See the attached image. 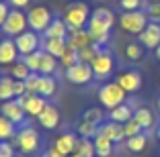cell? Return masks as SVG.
<instances>
[{"instance_id":"obj_1","label":"cell","mask_w":160,"mask_h":157,"mask_svg":"<svg viewBox=\"0 0 160 157\" xmlns=\"http://www.w3.org/2000/svg\"><path fill=\"white\" fill-rule=\"evenodd\" d=\"M115 25V14L113 10L105 8V6H99L94 8L92 14H90V21L86 25V31L90 33V37L97 45L103 47L105 43L109 41V33H111V27Z\"/></svg>"},{"instance_id":"obj_2","label":"cell","mask_w":160,"mask_h":157,"mask_svg":"<svg viewBox=\"0 0 160 157\" xmlns=\"http://www.w3.org/2000/svg\"><path fill=\"white\" fill-rule=\"evenodd\" d=\"M90 8L84 2H70V4L64 8V23L68 25L70 31H78V29H84V25H88L90 21Z\"/></svg>"},{"instance_id":"obj_3","label":"cell","mask_w":160,"mask_h":157,"mask_svg":"<svg viewBox=\"0 0 160 157\" xmlns=\"http://www.w3.org/2000/svg\"><path fill=\"white\" fill-rule=\"evenodd\" d=\"M27 94H39L43 98H52L58 90V82L53 76H43V74H31L25 80Z\"/></svg>"},{"instance_id":"obj_4","label":"cell","mask_w":160,"mask_h":157,"mask_svg":"<svg viewBox=\"0 0 160 157\" xmlns=\"http://www.w3.org/2000/svg\"><path fill=\"white\" fill-rule=\"evenodd\" d=\"M125 98H127V92L117 82H107L99 88V102L103 104V108L113 110V108L125 104Z\"/></svg>"},{"instance_id":"obj_5","label":"cell","mask_w":160,"mask_h":157,"mask_svg":"<svg viewBox=\"0 0 160 157\" xmlns=\"http://www.w3.org/2000/svg\"><path fill=\"white\" fill-rule=\"evenodd\" d=\"M148 23H150V19L142 10H127L119 16V27L125 33H132V35H140L148 27Z\"/></svg>"},{"instance_id":"obj_6","label":"cell","mask_w":160,"mask_h":157,"mask_svg":"<svg viewBox=\"0 0 160 157\" xmlns=\"http://www.w3.org/2000/svg\"><path fill=\"white\" fill-rule=\"evenodd\" d=\"M2 33H4L6 37L14 39V37H19L21 33H25L29 29V21H27V14L23 12V10L19 8H14L8 12V16H6L4 25H2Z\"/></svg>"},{"instance_id":"obj_7","label":"cell","mask_w":160,"mask_h":157,"mask_svg":"<svg viewBox=\"0 0 160 157\" xmlns=\"http://www.w3.org/2000/svg\"><path fill=\"white\" fill-rule=\"evenodd\" d=\"M27 21H29V29L41 35V33H45L49 29L53 16L49 12V8H45V6H33L27 12Z\"/></svg>"},{"instance_id":"obj_8","label":"cell","mask_w":160,"mask_h":157,"mask_svg":"<svg viewBox=\"0 0 160 157\" xmlns=\"http://www.w3.org/2000/svg\"><path fill=\"white\" fill-rule=\"evenodd\" d=\"M14 145H17L23 153H27V155L35 153L39 149V135H37V131H35L33 127L25 125L19 133L14 135Z\"/></svg>"},{"instance_id":"obj_9","label":"cell","mask_w":160,"mask_h":157,"mask_svg":"<svg viewBox=\"0 0 160 157\" xmlns=\"http://www.w3.org/2000/svg\"><path fill=\"white\" fill-rule=\"evenodd\" d=\"M90 67H92L94 78H97V80H107L109 76L113 74V69H115V57H113V53L103 47L101 53L97 55V59L90 63Z\"/></svg>"},{"instance_id":"obj_10","label":"cell","mask_w":160,"mask_h":157,"mask_svg":"<svg viewBox=\"0 0 160 157\" xmlns=\"http://www.w3.org/2000/svg\"><path fill=\"white\" fill-rule=\"evenodd\" d=\"M14 43H17V49H19L21 55H31L35 51L41 49V39H39V33L27 29L25 33H21L19 37H14Z\"/></svg>"},{"instance_id":"obj_11","label":"cell","mask_w":160,"mask_h":157,"mask_svg":"<svg viewBox=\"0 0 160 157\" xmlns=\"http://www.w3.org/2000/svg\"><path fill=\"white\" fill-rule=\"evenodd\" d=\"M92 78H94V72H92V67H90V63L78 61L76 65H72V67L66 69V80L70 84H74V86H84V84L92 82Z\"/></svg>"},{"instance_id":"obj_12","label":"cell","mask_w":160,"mask_h":157,"mask_svg":"<svg viewBox=\"0 0 160 157\" xmlns=\"http://www.w3.org/2000/svg\"><path fill=\"white\" fill-rule=\"evenodd\" d=\"M115 82H117L127 94H133V92H140L144 80H142V74H140V72L129 69V72H121V74L115 78Z\"/></svg>"},{"instance_id":"obj_13","label":"cell","mask_w":160,"mask_h":157,"mask_svg":"<svg viewBox=\"0 0 160 157\" xmlns=\"http://www.w3.org/2000/svg\"><path fill=\"white\" fill-rule=\"evenodd\" d=\"M0 114L6 116L10 122H14V125H21V122L25 120V116H27V112L23 110V104H21L19 98H12V100H8V102H2Z\"/></svg>"},{"instance_id":"obj_14","label":"cell","mask_w":160,"mask_h":157,"mask_svg":"<svg viewBox=\"0 0 160 157\" xmlns=\"http://www.w3.org/2000/svg\"><path fill=\"white\" fill-rule=\"evenodd\" d=\"M19 100H21V104H23V110L27 112L29 116H35V118H37V116L43 112V108L47 106L45 98L39 96V94H25V96H21Z\"/></svg>"},{"instance_id":"obj_15","label":"cell","mask_w":160,"mask_h":157,"mask_svg":"<svg viewBox=\"0 0 160 157\" xmlns=\"http://www.w3.org/2000/svg\"><path fill=\"white\" fill-rule=\"evenodd\" d=\"M78 135L74 133H62L60 137L53 141V149H56L58 153H62L64 157L72 155V153H76V145H78Z\"/></svg>"},{"instance_id":"obj_16","label":"cell","mask_w":160,"mask_h":157,"mask_svg":"<svg viewBox=\"0 0 160 157\" xmlns=\"http://www.w3.org/2000/svg\"><path fill=\"white\" fill-rule=\"evenodd\" d=\"M140 37V43L146 49H154L160 45V23H148V27L138 35Z\"/></svg>"},{"instance_id":"obj_17","label":"cell","mask_w":160,"mask_h":157,"mask_svg":"<svg viewBox=\"0 0 160 157\" xmlns=\"http://www.w3.org/2000/svg\"><path fill=\"white\" fill-rule=\"evenodd\" d=\"M60 120H62V114H60V110H58L53 104H47V106L43 108V112L37 116V122L43 127V129H47V131L58 129V127H60Z\"/></svg>"},{"instance_id":"obj_18","label":"cell","mask_w":160,"mask_h":157,"mask_svg":"<svg viewBox=\"0 0 160 157\" xmlns=\"http://www.w3.org/2000/svg\"><path fill=\"white\" fill-rule=\"evenodd\" d=\"M17 57H19V49H17L14 39H10V37L2 39L0 41V65L17 63Z\"/></svg>"},{"instance_id":"obj_19","label":"cell","mask_w":160,"mask_h":157,"mask_svg":"<svg viewBox=\"0 0 160 157\" xmlns=\"http://www.w3.org/2000/svg\"><path fill=\"white\" fill-rule=\"evenodd\" d=\"M66 43L70 47H74L76 51H80V49H84V47L92 45L94 41H92V37H90V33L86 31V29H78V31H70L68 33Z\"/></svg>"},{"instance_id":"obj_20","label":"cell","mask_w":160,"mask_h":157,"mask_svg":"<svg viewBox=\"0 0 160 157\" xmlns=\"http://www.w3.org/2000/svg\"><path fill=\"white\" fill-rule=\"evenodd\" d=\"M99 135H103V137L111 139L113 143H117V141H123V139H125L123 125H119V122H113V120L101 122V125H99Z\"/></svg>"},{"instance_id":"obj_21","label":"cell","mask_w":160,"mask_h":157,"mask_svg":"<svg viewBox=\"0 0 160 157\" xmlns=\"http://www.w3.org/2000/svg\"><path fill=\"white\" fill-rule=\"evenodd\" d=\"M68 33H70V29H68L66 23H64V19L53 16L49 29L43 33V37H47V39H68Z\"/></svg>"},{"instance_id":"obj_22","label":"cell","mask_w":160,"mask_h":157,"mask_svg":"<svg viewBox=\"0 0 160 157\" xmlns=\"http://www.w3.org/2000/svg\"><path fill=\"white\" fill-rule=\"evenodd\" d=\"M66 45H68L66 39H47V37L41 39V49L45 51V53H49V55L58 57V59H60V55L64 53Z\"/></svg>"},{"instance_id":"obj_23","label":"cell","mask_w":160,"mask_h":157,"mask_svg":"<svg viewBox=\"0 0 160 157\" xmlns=\"http://www.w3.org/2000/svg\"><path fill=\"white\" fill-rule=\"evenodd\" d=\"M132 118H133V110H132V106H127V104H121V106L109 110V120L119 122V125H125L127 120H132Z\"/></svg>"},{"instance_id":"obj_24","label":"cell","mask_w":160,"mask_h":157,"mask_svg":"<svg viewBox=\"0 0 160 157\" xmlns=\"http://www.w3.org/2000/svg\"><path fill=\"white\" fill-rule=\"evenodd\" d=\"M92 141H94L97 157H111V153H113V141H111V139L103 137V135H97Z\"/></svg>"},{"instance_id":"obj_25","label":"cell","mask_w":160,"mask_h":157,"mask_svg":"<svg viewBox=\"0 0 160 157\" xmlns=\"http://www.w3.org/2000/svg\"><path fill=\"white\" fill-rule=\"evenodd\" d=\"M76 135L80 139H94L99 135V125L88 122V120H80L78 125H76Z\"/></svg>"},{"instance_id":"obj_26","label":"cell","mask_w":160,"mask_h":157,"mask_svg":"<svg viewBox=\"0 0 160 157\" xmlns=\"http://www.w3.org/2000/svg\"><path fill=\"white\" fill-rule=\"evenodd\" d=\"M133 120H136L142 129H152V125H154V114H152L150 108L142 106V108H138V110L133 112Z\"/></svg>"},{"instance_id":"obj_27","label":"cell","mask_w":160,"mask_h":157,"mask_svg":"<svg viewBox=\"0 0 160 157\" xmlns=\"http://www.w3.org/2000/svg\"><path fill=\"white\" fill-rule=\"evenodd\" d=\"M14 96V78H2L0 80V102H8Z\"/></svg>"},{"instance_id":"obj_28","label":"cell","mask_w":160,"mask_h":157,"mask_svg":"<svg viewBox=\"0 0 160 157\" xmlns=\"http://www.w3.org/2000/svg\"><path fill=\"white\" fill-rule=\"evenodd\" d=\"M101 49H103L101 45L92 43V45H88V47H84V49L78 51V59L82 61V63H92V61L97 59V55L101 53Z\"/></svg>"},{"instance_id":"obj_29","label":"cell","mask_w":160,"mask_h":157,"mask_svg":"<svg viewBox=\"0 0 160 157\" xmlns=\"http://www.w3.org/2000/svg\"><path fill=\"white\" fill-rule=\"evenodd\" d=\"M58 57H53V55H49V53H45L43 51V57H41V65H39V74H43V76H52L53 72H56V67H58Z\"/></svg>"},{"instance_id":"obj_30","label":"cell","mask_w":160,"mask_h":157,"mask_svg":"<svg viewBox=\"0 0 160 157\" xmlns=\"http://www.w3.org/2000/svg\"><path fill=\"white\" fill-rule=\"evenodd\" d=\"M125 145H127V149L132 153H142L144 149H146V145H148V137L144 133H140V135H136V137H129L125 141Z\"/></svg>"},{"instance_id":"obj_31","label":"cell","mask_w":160,"mask_h":157,"mask_svg":"<svg viewBox=\"0 0 160 157\" xmlns=\"http://www.w3.org/2000/svg\"><path fill=\"white\" fill-rule=\"evenodd\" d=\"M76 153H78L80 157H97V151H94V141H90V139H78Z\"/></svg>"},{"instance_id":"obj_32","label":"cell","mask_w":160,"mask_h":157,"mask_svg":"<svg viewBox=\"0 0 160 157\" xmlns=\"http://www.w3.org/2000/svg\"><path fill=\"white\" fill-rule=\"evenodd\" d=\"M78 51L74 49V47H70V45H66V49H64V53L60 55V63L64 65V67H72V65H76L78 63Z\"/></svg>"},{"instance_id":"obj_33","label":"cell","mask_w":160,"mask_h":157,"mask_svg":"<svg viewBox=\"0 0 160 157\" xmlns=\"http://www.w3.org/2000/svg\"><path fill=\"white\" fill-rule=\"evenodd\" d=\"M31 74H33V72H31V69L27 67V63H25L23 59L10 65V76H12L14 80H23V82H25V80H27Z\"/></svg>"},{"instance_id":"obj_34","label":"cell","mask_w":160,"mask_h":157,"mask_svg":"<svg viewBox=\"0 0 160 157\" xmlns=\"http://www.w3.org/2000/svg\"><path fill=\"white\" fill-rule=\"evenodd\" d=\"M14 135H17V131H14V122H10L6 116L0 114V141H8V139H12Z\"/></svg>"},{"instance_id":"obj_35","label":"cell","mask_w":160,"mask_h":157,"mask_svg":"<svg viewBox=\"0 0 160 157\" xmlns=\"http://www.w3.org/2000/svg\"><path fill=\"white\" fill-rule=\"evenodd\" d=\"M41 57H43V49L35 51V53H31V55H25L23 61L27 63V67L33 72V74H39V65H41Z\"/></svg>"},{"instance_id":"obj_36","label":"cell","mask_w":160,"mask_h":157,"mask_svg":"<svg viewBox=\"0 0 160 157\" xmlns=\"http://www.w3.org/2000/svg\"><path fill=\"white\" fill-rule=\"evenodd\" d=\"M125 55L129 61H140L144 55V49H142V43H129L125 47Z\"/></svg>"},{"instance_id":"obj_37","label":"cell","mask_w":160,"mask_h":157,"mask_svg":"<svg viewBox=\"0 0 160 157\" xmlns=\"http://www.w3.org/2000/svg\"><path fill=\"white\" fill-rule=\"evenodd\" d=\"M146 14L150 23H160V0L158 2H146Z\"/></svg>"},{"instance_id":"obj_38","label":"cell","mask_w":160,"mask_h":157,"mask_svg":"<svg viewBox=\"0 0 160 157\" xmlns=\"http://www.w3.org/2000/svg\"><path fill=\"white\" fill-rule=\"evenodd\" d=\"M82 120H88V122H94V125H101V122H103V110H101V108H88V110L82 114Z\"/></svg>"},{"instance_id":"obj_39","label":"cell","mask_w":160,"mask_h":157,"mask_svg":"<svg viewBox=\"0 0 160 157\" xmlns=\"http://www.w3.org/2000/svg\"><path fill=\"white\" fill-rule=\"evenodd\" d=\"M123 131H125V139H129V137H136V135H140L144 129H142L136 120L132 118V120H127L125 125H123Z\"/></svg>"},{"instance_id":"obj_40","label":"cell","mask_w":160,"mask_h":157,"mask_svg":"<svg viewBox=\"0 0 160 157\" xmlns=\"http://www.w3.org/2000/svg\"><path fill=\"white\" fill-rule=\"evenodd\" d=\"M119 6H121L123 10H138L142 6V0H119Z\"/></svg>"},{"instance_id":"obj_41","label":"cell","mask_w":160,"mask_h":157,"mask_svg":"<svg viewBox=\"0 0 160 157\" xmlns=\"http://www.w3.org/2000/svg\"><path fill=\"white\" fill-rule=\"evenodd\" d=\"M0 157H14V147L8 141H0Z\"/></svg>"},{"instance_id":"obj_42","label":"cell","mask_w":160,"mask_h":157,"mask_svg":"<svg viewBox=\"0 0 160 157\" xmlns=\"http://www.w3.org/2000/svg\"><path fill=\"white\" fill-rule=\"evenodd\" d=\"M25 94H27V86H25V82H23V80H14V96L21 98V96H25Z\"/></svg>"},{"instance_id":"obj_43","label":"cell","mask_w":160,"mask_h":157,"mask_svg":"<svg viewBox=\"0 0 160 157\" xmlns=\"http://www.w3.org/2000/svg\"><path fill=\"white\" fill-rule=\"evenodd\" d=\"M8 12H10V8L4 4V2H0V27L4 25V21H6V16H8Z\"/></svg>"},{"instance_id":"obj_44","label":"cell","mask_w":160,"mask_h":157,"mask_svg":"<svg viewBox=\"0 0 160 157\" xmlns=\"http://www.w3.org/2000/svg\"><path fill=\"white\" fill-rule=\"evenodd\" d=\"M8 2H10V6H12V8L23 10V8H27V6H29V2H31V0H8Z\"/></svg>"},{"instance_id":"obj_45","label":"cell","mask_w":160,"mask_h":157,"mask_svg":"<svg viewBox=\"0 0 160 157\" xmlns=\"http://www.w3.org/2000/svg\"><path fill=\"white\" fill-rule=\"evenodd\" d=\"M41 157H64V155H62V153H58V151H56V149H53V147H52V149H47V151H45V153H43V155H41Z\"/></svg>"},{"instance_id":"obj_46","label":"cell","mask_w":160,"mask_h":157,"mask_svg":"<svg viewBox=\"0 0 160 157\" xmlns=\"http://www.w3.org/2000/svg\"><path fill=\"white\" fill-rule=\"evenodd\" d=\"M156 59H158V61H160V45H158V47H156Z\"/></svg>"},{"instance_id":"obj_47","label":"cell","mask_w":160,"mask_h":157,"mask_svg":"<svg viewBox=\"0 0 160 157\" xmlns=\"http://www.w3.org/2000/svg\"><path fill=\"white\" fill-rule=\"evenodd\" d=\"M156 137H158V141H160V127L156 129Z\"/></svg>"},{"instance_id":"obj_48","label":"cell","mask_w":160,"mask_h":157,"mask_svg":"<svg viewBox=\"0 0 160 157\" xmlns=\"http://www.w3.org/2000/svg\"><path fill=\"white\" fill-rule=\"evenodd\" d=\"M68 157H80V155H78V153H72V155H68Z\"/></svg>"},{"instance_id":"obj_49","label":"cell","mask_w":160,"mask_h":157,"mask_svg":"<svg viewBox=\"0 0 160 157\" xmlns=\"http://www.w3.org/2000/svg\"><path fill=\"white\" fill-rule=\"evenodd\" d=\"M158 112H160V98H158Z\"/></svg>"},{"instance_id":"obj_50","label":"cell","mask_w":160,"mask_h":157,"mask_svg":"<svg viewBox=\"0 0 160 157\" xmlns=\"http://www.w3.org/2000/svg\"><path fill=\"white\" fill-rule=\"evenodd\" d=\"M148 2H158V0H148Z\"/></svg>"},{"instance_id":"obj_51","label":"cell","mask_w":160,"mask_h":157,"mask_svg":"<svg viewBox=\"0 0 160 157\" xmlns=\"http://www.w3.org/2000/svg\"><path fill=\"white\" fill-rule=\"evenodd\" d=\"M111 2H119V0H111Z\"/></svg>"},{"instance_id":"obj_52","label":"cell","mask_w":160,"mask_h":157,"mask_svg":"<svg viewBox=\"0 0 160 157\" xmlns=\"http://www.w3.org/2000/svg\"><path fill=\"white\" fill-rule=\"evenodd\" d=\"M117 157H125V155H117Z\"/></svg>"},{"instance_id":"obj_53","label":"cell","mask_w":160,"mask_h":157,"mask_svg":"<svg viewBox=\"0 0 160 157\" xmlns=\"http://www.w3.org/2000/svg\"><path fill=\"white\" fill-rule=\"evenodd\" d=\"M0 2H4V0H0Z\"/></svg>"},{"instance_id":"obj_54","label":"cell","mask_w":160,"mask_h":157,"mask_svg":"<svg viewBox=\"0 0 160 157\" xmlns=\"http://www.w3.org/2000/svg\"><path fill=\"white\" fill-rule=\"evenodd\" d=\"M0 80H2V78H0Z\"/></svg>"}]
</instances>
